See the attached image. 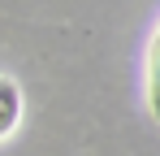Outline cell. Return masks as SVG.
<instances>
[{
	"label": "cell",
	"instance_id": "1",
	"mask_svg": "<svg viewBox=\"0 0 160 156\" xmlns=\"http://www.w3.org/2000/svg\"><path fill=\"white\" fill-rule=\"evenodd\" d=\"M18 117H22V91L13 78H0V139L18 126Z\"/></svg>",
	"mask_w": 160,
	"mask_h": 156
},
{
	"label": "cell",
	"instance_id": "2",
	"mask_svg": "<svg viewBox=\"0 0 160 156\" xmlns=\"http://www.w3.org/2000/svg\"><path fill=\"white\" fill-rule=\"evenodd\" d=\"M147 100H152V117L160 122V35L152 44V65H147Z\"/></svg>",
	"mask_w": 160,
	"mask_h": 156
}]
</instances>
